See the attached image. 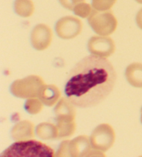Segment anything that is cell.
<instances>
[{"label":"cell","instance_id":"cell-1","mask_svg":"<svg viewBox=\"0 0 142 157\" xmlns=\"http://www.w3.org/2000/svg\"><path fill=\"white\" fill-rule=\"evenodd\" d=\"M116 79L115 69L106 58L87 56L71 71L65 84V95L78 107H94L111 93Z\"/></svg>","mask_w":142,"mask_h":157},{"label":"cell","instance_id":"cell-2","mask_svg":"<svg viewBox=\"0 0 142 157\" xmlns=\"http://www.w3.org/2000/svg\"><path fill=\"white\" fill-rule=\"evenodd\" d=\"M6 157H53V149L45 143L35 140H20L13 143L2 154Z\"/></svg>","mask_w":142,"mask_h":157},{"label":"cell","instance_id":"cell-3","mask_svg":"<svg viewBox=\"0 0 142 157\" xmlns=\"http://www.w3.org/2000/svg\"><path fill=\"white\" fill-rule=\"evenodd\" d=\"M88 23L95 33L101 36H108L116 31L117 20L110 10L100 11L93 10L89 16Z\"/></svg>","mask_w":142,"mask_h":157},{"label":"cell","instance_id":"cell-4","mask_svg":"<svg viewBox=\"0 0 142 157\" xmlns=\"http://www.w3.org/2000/svg\"><path fill=\"white\" fill-rule=\"evenodd\" d=\"M42 78L38 75H29L23 79L15 80L10 86V91L20 98H36L45 85Z\"/></svg>","mask_w":142,"mask_h":157},{"label":"cell","instance_id":"cell-5","mask_svg":"<svg viewBox=\"0 0 142 157\" xmlns=\"http://www.w3.org/2000/svg\"><path fill=\"white\" fill-rule=\"evenodd\" d=\"M115 136L112 127L109 124L103 123L94 129L89 139L92 147L103 152L112 147Z\"/></svg>","mask_w":142,"mask_h":157},{"label":"cell","instance_id":"cell-6","mask_svg":"<svg viewBox=\"0 0 142 157\" xmlns=\"http://www.w3.org/2000/svg\"><path fill=\"white\" fill-rule=\"evenodd\" d=\"M83 26L80 19L73 16H66L57 21L56 32L62 39H73L81 33Z\"/></svg>","mask_w":142,"mask_h":157},{"label":"cell","instance_id":"cell-7","mask_svg":"<svg viewBox=\"0 0 142 157\" xmlns=\"http://www.w3.org/2000/svg\"><path fill=\"white\" fill-rule=\"evenodd\" d=\"M70 156H105L101 151L92 147L90 139L87 136H80L70 140Z\"/></svg>","mask_w":142,"mask_h":157},{"label":"cell","instance_id":"cell-8","mask_svg":"<svg viewBox=\"0 0 142 157\" xmlns=\"http://www.w3.org/2000/svg\"><path fill=\"white\" fill-rule=\"evenodd\" d=\"M88 50L92 55L108 58L115 51L114 40L107 36H93L87 44Z\"/></svg>","mask_w":142,"mask_h":157},{"label":"cell","instance_id":"cell-9","mask_svg":"<svg viewBox=\"0 0 142 157\" xmlns=\"http://www.w3.org/2000/svg\"><path fill=\"white\" fill-rule=\"evenodd\" d=\"M52 39V31L50 27L46 24H37L31 32V44L34 48L37 51L46 49L51 45Z\"/></svg>","mask_w":142,"mask_h":157},{"label":"cell","instance_id":"cell-10","mask_svg":"<svg viewBox=\"0 0 142 157\" xmlns=\"http://www.w3.org/2000/svg\"><path fill=\"white\" fill-rule=\"evenodd\" d=\"M13 140L20 141L31 139L35 136L34 124L29 121H22L13 127L11 130Z\"/></svg>","mask_w":142,"mask_h":157},{"label":"cell","instance_id":"cell-11","mask_svg":"<svg viewBox=\"0 0 142 157\" xmlns=\"http://www.w3.org/2000/svg\"><path fill=\"white\" fill-rule=\"evenodd\" d=\"M74 106L68 98H62L54 109L56 121H75L76 113Z\"/></svg>","mask_w":142,"mask_h":157},{"label":"cell","instance_id":"cell-12","mask_svg":"<svg viewBox=\"0 0 142 157\" xmlns=\"http://www.w3.org/2000/svg\"><path fill=\"white\" fill-rule=\"evenodd\" d=\"M61 93L54 85H45L39 93L38 98L46 106L51 107L55 105L61 98Z\"/></svg>","mask_w":142,"mask_h":157},{"label":"cell","instance_id":"cell-13","mask_svg":"<svg viewBox=\"0 0 142 157\" xmlns=\"http://www.w3.org/2000/svg\"><path fill=\"white\" fill-rule=\"evenodd\" d=\"M125 77L131 85L142 88V64L135 62L130 64L125 70Z\"/></svg>","mask_w":142,"mask_h":157},{"label":"cell","instance_id":"cell-14","mask_svg":"<svg viewBox=\"0 0 142 157\" xmlns=\"http://www.w3.org/2000/svg\"><path fill=\"white\" fill-rule=\"evenodd\" d=\"M36 134L43 140H53L58 139L59 132L57 125L50 123H42L37 126Z\"/></svg>","mask_w":142,"mask_h":157},{"label":"cell","instance_id":"cell-15","mask_svg":"<svg viewBox=\"0 0 142 157\" xmlns=\"http://www.w3.org/2000/svg\"><path fill=\"white\" fill-rule=\"evenodd\" d=\"M15 11L22 17H29L34 14L35 6L32 0H15Z\"/></svg>","mask_w":142,"mask_h":157},{"label":"cell","instance_id":"cell-16","mask_svg":"<svg viewBox=\"0 0 142 157\" xmlns=\"http://www.w3.org/2000/svg\"><path fill=\"white\" fill-rule=\"evenodd\" d=\"M56 122L59 132L58 139L69 138L75 133L76 128L75 121L57 120Z\"/></svg>","mask_w":142,"mask_h":157},{"label":"cell","instance_id":"cell-17","mask_svg":"<svg viewBox=\"0 0 142 157\" xmlns=\"http://www.w3.org/2000/svg\"><path fill=\"white\" fill-rule=\"evenodd\" d=\"M24 107L26 112L30 114L35 115L42 110L43 102L37 98H31L27 100Z\"/></svg>","mask_w":142,"mask_h":157},{"label":"cell","instance_id":"cell-18","mask_svg":"<svg viewBox=\"0 0 142 157\" xmlns=\"http://www.w3.org/2000/svg\"><path fill=\"white\" fill-rule=\"evenodd\" d=\"M92 6L85 2H81L76 5L73 9L75 15L82 18H86L91 15L92 12Z\"/></svg>","mask_w":142,"mask_h":157},{"label":"cell","instance_id":"cell-19","mask_svg":"<svg viewBox=\"0 0 142 157\" xmlns=\"http://www.w3.org/2000/svg\"><path fill=\"white\" fill-rule=\"evenodd\" d=\"M116 2V0H92V6L95 10L105 11L111 9Z\"/></svg>","mask_w":142,"mask_h":157},{"label":"cell","instance_id":"cell-20","mask_svg":"<svg viewBox=\"0 0 142 157\" xmlns=\"http://www.w3.org/2000/svg\"><path fill=\"white\" fill-rule=\"evenodd\" d=\"M69 143L70 140H64L60 145L58 151L56 153V156H70L69 154Z\"/></svg>","mask_w":142,"mask_h":157},{"label":"cell","instance_id":"cell-21","mask_svg":"<svg viewBox=\"0 0 142 157\" xmlns=\"http://www.w3.org/2000/svg\"><path fill=\"white\" fill-rule=\"evenodd\" d=\"M85 1V0H59L62 6L69 10H73L76 5Z\"/></svg>","mask_w":142,"mask_h":157},{"label":"cell","instance_id":"cell-22","mask_svg":"<svg viewBox=\"0 0 142 157\" xmlns=\"http://www.w3.org/2000/svg\"><path fill=\"white\" fill-rule=\"evenodd\" d=\"M136 21L138 26L142 30V9L137 13L136 17Z\"/></svg>","mask_w":142,"mask_h":157},{"label":"cell","instance_id":"cell-23","mask_svg":"<svg viewBox=\"0 0 142 157\" xmlns=\"http://www.w3.org/2000/svg\"><path fill=\"white\" fill-rule=\"evenodd\" d=\"M135 1L137 2V3H139V4H142V0H135Z\"/></svg>","mask_w":142,"mask_h":157},{"label":"cell","instance_id":"cell-24","mask_svg":"<svg viewBox=\"0 0 142 157\" xmlns=\"http://www.w3.org/2000/svg\"><path fill=\"white\" fill-rule=\"evenodd\" d=\"M141 123H142V107H141Z\"/></svg>","mask_w":142,"mask_h":157}]
</instances>
